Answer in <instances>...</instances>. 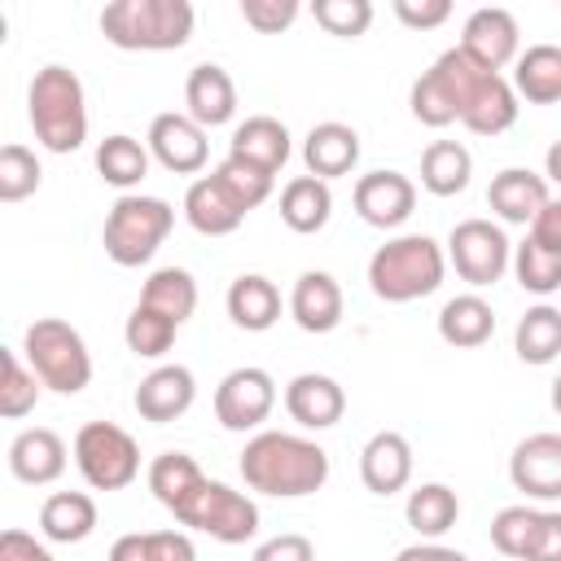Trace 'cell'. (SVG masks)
<instances>
[{
	"instance_id": "obj_1",
	"label": "cell",
	"mask_w": 561,
	"mask_h": 561,
	"mask_svg": "<svg viewBox=\"0 0 561 561\" xmlns=\"http://www.w3.org/2000/svg\"><path fill=\"white\" fill-rule=\"evenodd\" d=\"M241 478L250 491L272 500L316 495L329 482V451L285 430H259L241 451Z\"/></svg>"
},
{
	"instance_id": "obj_2",
	"label": "cell",
	"mask_w": 561,
	"mask_h": 561,
	"mask_svg": "<svg viewBox=\"0 0 561 561\" xmlns=\"http://www.w3.org/2000/svg\"><path fill=\"white\" fill-rule=\"evenodd\" d=\"M443 272H447L443 245L425 232H403V237H390L386 245L373 250L368 289L381 302H416L443 285Z\"/></svg>"
},
{
	"instance_id": "obj_3",
	"label": "cell",
	"mask_w": 561,
	"mask_h": 561,
	"mask_svg": "<svg viewBox=\"0 0 561 561\" xmlns=\"http://www.w3.org/2000/svg\"><path fill=\"white\" fill-rule=\"evenodd\" d=\"M26 114L35 127V140L48 153H75L88 140V101H83V83L70 66H44L31 79L26 92Z\"/></svg>"
},
{
	"instance_id": "obj_4",
	"label": "cell",
	"mask_w": 561,
	"mask_h": 561,
	"mask_svg": "<svg viewBox=\"0 0 561 561\" xmlns=\"http://www.w3.org/2000/svg\"><path fill=\"white\" fill-rule=\"evenodd\" d=\"M101 35L123 53H171L193 35L188 0H114L101 9Z\"/></svg>"
},
{
	"instance_id": "obj_5",
	"label": "cell",
	"mask_w": 561,
	"mask_h": 561,
	"mask_svg": "<svg viewBox=\"0 0 561 561\" xmlns=\"http://www.w3.org/2000/svg\"><path fill=\"white\" fill-rule=\"evenodd\" d=\"M22 355L53 394H79L92 381V355L83 333L57 316H39L35 324H26Z\"/></svg>"
},
{
	"instance_id": "obj_6",
	"label": "cell",
	"mask_w": 561,
	"mask_h": 561,
	"mask_svg": "<svg viewBox=\"0 0 561 561\" xmlns=\"http://www.w3.org/2000/svg\"><path fill=\"white\" fill-rule=\"evenodd\" d=\"M171 224H175L171 202L145 197V193H123L105 215L101 245L118 267H140V263H149L158 254V245L167 241Z\"/></svg>"
},
{
	"instance_id": "obj_7",
	"label": "cell",
	"mask_w": 561,
	"mask_h": 561,
	"mask_svg": "<svg viewBox=\"0 0 561 561\" xmlns=\"http://www.w3.org/2000/svg\"><path fill=\"white\" fill-rule=\"evenodd\" d=\"M75 465L92 491H123L140 473V447L123 425L88 421L75 434Z\"/></svg>"
},
{
	"instance_id": "obj_8",
	"label": "cell",
	"mask_w": 561,
	"mask_h": 561,
	"mask_svg": "<svg viewBox=\"0 0 561 561\" xmlns=\"http://www.w3.org/2000/svg\"><path fill=\"white\" fill-rule=\"evenodd\" d=\"M180 526H193L219 543H245L259 530V504L245 491H232L228 482H202L180 508H175Z\"/></svg>"
},
{
	"instance_id": "obj_9",
	"label": "cell",
	"mask_w": 561,
	"mask_h": 561,
	"mask_svg": "<svg viewBox=\"0 0 561 561\" xmlns=\"http://www.w3.org/2000/svg\"><path fill=\"white\" fill-rule=\"evenodd\" d=\"M447 259L456 267V276L473 289L495 285L508 267H513V245L504 237L500 224L491 219H460L447 237Z\"/></svg>"
},
{
	"instance_id": "obj_10",
	"label": "cell",
	"mask_w": 561,
	"mask_h": 561,
	"mask_svg": "<svg viewBox=\"0 0 561 561\" xmlns=\"http://www.w3.org/2000/svg\"><path fill=\"white\" fill-rule=\"evenodd\" d=\"M276 408V381L267 368H232L219 386H215V421L232 434L259 430Z\"/></svg>"
},
{
	"instance_id": "obj_11",
	"label": "cell",
	"mask_w": 561,
	"mask_h": 561,
	"mask_svg": "<svg viewBox=\"0 0 561 561\" xmlns=\"http://www.w3.org/2000/svg\"><path fill=\"white\" fill-rule=\"evenodd\" d=\"M460 53L473 57L482 70L500 75L508 61H517L522 53V31H517V18L500 4L491 9H473L465 18V31H460Z\"/></svg>"
},
{
	"instance_id": "obj_12",
	"label": "cell",
	"mask_w": 561,
	"mask_h": 561,
	"mask_svg": "<svg viewBox=\"0 0 561 561\" xmlns=\"http://www.w3.org/2000/svg\"><path fill=\"white\" fill-rule=\"evenodd\" d=\"M508 478L530 500H561V434H530L508 456Z\"/></svg>"
},
{
	"instance_id": "obj_13",
	"label": "cell",
	"mask_w": 561,
	"mask_h": 561,
	"mask_svg": "<svg viewBox=\"0 0 561 561\" xmlns=\"http://www.w3.org/2000/svg\"><path fill=\"white\" fill-rule=\"evenodd\" d=\"M149 153L175 171V175H197L210 158V145H206V127L193 123L188 114H158L149 123Z\"/></svg>"
},
{
	"instance_id": "obj_14",
	"label": "cell",
	"mask_w": 561,
	"mask_h": 561,
	"mask_svg": "<svg viewBox=\"0 0 561 561\" xmlns=\"http://www.w3.org/2000/svg\"><path fill=\"white\" fill-rule=\"evenodd\" d=\"M416 206V184L403 171H368L355 180V215L373 228H399Z\"/></svg>"
},
{
	"instance_id": "obj_15",
	"label": "cell",
	"mask_w": 561,
	"mask_h": 561,
	"mask_svg": "<svg viewBox=\"0 0 561 561\" xmlns=\"http://www.w3.org/2000/svg\"><path fill=\"white\" fill-rule=\"evenodd\" d=\"M193 399H197V381H193V373L184 364H158L153 373L140 377V386L131 394L136 412L145 421H153V425H167V421L184 416L193 408Z\"/></svg>"
},
{
	"instance_id": "obj_16",
	"label": "cell",
	"mask_w": 561,
	"mask_h": 561,
	"mask_svg": "<svg viewBox=\"0 0 561 561\" xmlns=\"http://www.w3.org/2000/svg\"><path fill=\"white\" fill-rule=\"evenodd\" d=\"M359 478L373 495H394L412 482V443L399 430H377L359 451Z\"/></svg>"
},
{
	"instance_id": "obj_17",
	"label": "cell",
	"mask_w": 561,
	"mask_h": 561,
	"mask_svg": "<svg viewBox=\"0 0 561 561\" xmlns=\"http://www.w3.org/2000/svg\"><path fill=\"white\" fill-rule=\"evenodd\" d=\"M548 202H552L548 180L535 175L530 167H504L500 175H491L486 206H491L504 224H535Z\"/></svg>"
},
{
	"instance_id": "obj_18",
	"label": "cell",
	"mask_w": 561,
	"mask_h": 561,
	"mask_svg": "<svg viewBox=\"0 0 561 561\" xmlns=\"http://www.w3.org/2000/svg\"><path fill=\"white\" fill-rule=\"evenodd\" d=\"M285 412L302 425V430H329L342 421L346 412V390L329 377V373H298L285 386Z\"/></svg>"
},
{
	"instance_id": "obj_19",
	"label": "cell",
	"mask_w": 561,
	"mask_h": 561,
	"mask_svg": "<svg viewBox=\"0 0 561 561\" xmlns=\"http://www.w3.org/2000/svg\"><path fill=\"white\" fill-rule=\"evenodd\" d=\"M9 473L26 486H48L66 473V443L57 430H22L13 443H9Z\"/></svg>"
},
{
	"instance_id": "obj_20",
	"label": "cell",
	"mask_w": 561,
	"mask_h": 561,
	"mask_svg": "<svg viewBox=\"0 0 561 561\" xmlns=\"http://www.w3.org/2000/svg\"><path fill=\"white\" fill-rule=\"evenodd\" d=\"M302 162H307V175L316 180H337V175H351L355 162H359V131L346 127V123H316L302 140Z\"/></svg>"
},
{
	"instance_id": "obj_21",
	"label": "cell",
	"mask_w": 561,
	"mask_h": 561,
	"mask_svg": "<svg viewBox=\"0 0 561 561\" xmlns=\"http://www.w3.org/2000/svg\"><path fill=\"white\" fill-rule=\"evenodd\" d=\"M184 105H188V118L202 123V127H219L237 114V83L224 66L215 61H202L188 70L184 79Z\"/></svg>"
},
{
	"instance_id": "obj_22",
	"label": "cell",
	"mask_w": 561,
	"mask_h": 561,
	"mask_svg": "<svg viewBox=\"0 0 561 561\" xmlns=\"http://www.w3.org/2000/svg\"><path fill=\"white\" fill-rule=\"evenodd\" d=\"M228 153L250 162V167H259V171H267V175H276L294 153L289 127L280 118H272V114H254V118L237 123V131L228 140Z\"/></svg>"
},
{
	"instance_id": "obj_23",
	"label": "cell",
	"mask_w": 561,
	"mask_h": 561,
	"mask_svg": "<svg viewBox=\"0 0 561 561\" xmlns=\"http://www.w3.org/2000/svg\"><path fill=\"white\" fill-rule=\"evenodd\" d=\"M289 316L302 333H333L342 324V285L329 272H302L289 294Z\"/></svg>"
},
{
	"instance_id": "obj_24",
	"label": "cell",
	"mask_w": 561,
	"mask_h": 561,
	"mask_svg": "<svg viewBox=\"0 0 561 561\" xmlns=\"http://www.w3.org/2000/svg\"><path fill=\"white\" fill-rule=\"evenodd\" d=\"M184 219L202 237H228V232H237L245 224V210L237 206V197L215 175H202L184 193Z\"/></svg>"
},
{
	"instance_id": "obj_25",
	"label": "cell",
	"mask_w": 561,
	"mask_h": 561,
	"mask_svg": "<svg viewBox=\"0 0 561 561\" xmlns=\"http://www.w3.org/2000/svg\"><path fill=\"white\" fill-rule=\"evenodd\" d=\"M460 123L473 136H500V131H508L517 123V92H513V83L504 75H491L486 70L473 83V92H469V101L460 110Z\"/></svg>"
},
{
	"instance_id": "obj_26",
	"label": "cell",
	"mask_w": 561,
	"mask_h": 561,
	"mask_svg": "<svg viewBox=\"0 0 561 561\" xmlns=\"http://www.w3.org/2000/svg\"><path fill=\"white\" fill-rule=\"evenodd\" d=\"M495 333V311L482 294H456L443 302L438 311V337L456 351H473L482 342H491Z\"/></svg>"
},
{
	"instance_id": "obj_27",
	"label": "cell",
	"mask_w": 561,
	"mask_h": 561,
	"mask_svg": "<svg viewBox=\"0 0 561 561\" xmlns=\"http://www.w3.org/2000/svg\"><path fill=\"white\" fill-rule=\"evenodd\" d=\"M228 316H232L237 329L263 333V329H272L280 320V289L267 276L245 272V276H237L228 285Z\"/></svg>"
},
{
	"instance_id": "obj_28",
	"label": "cell",
	"mask_w": 561,
	"mask_h": 561,
	"mask_svg": "<svg viewBox=\"0 0 561 561\" xmlns=\"http://www.w3.org/2000/svg\"><path fill=\"white\" fill-rule=\"evenodd\" d=\"M329 215H333V193H329L324 180H316V175H294V180L280 188V219H285L289 232L311 237V232H320V228L329 224Z\"/></svg>"
},
{
	"instance_id": "obj_29",
	"label": "cell",
	"mask_w": 561,
	"mask_h": 561,
	"mask_svg": "<svg viewBox=\"0 0 561 561\" xmlns=\"http://www.w3.org/2000/svg\"><path fill=\"white\" fill-rule=\"evenodd\" d=\"M39 530L53 543H83L96 530V504L83 491H53L39 504Z\"/></svg>"
},
{
	"instance_id": "obj_30",
	"label": "cell",
	"mask_w": 561,
	"mask_h": 561,
	"mask_svg": "<svg viewBox=\"0 0 561 561\" xmlns=\"http://www.w3.org/2000/svg\"><path fill=\"white\" fill-rule=\"evenodd\" d=\"M513 92L530 105L561 101V48L557 44H530L513 61Z\"/></svg>"
},
{
	"instance_id": "obj_31",
	"label": "cell",
	"mask_w": 561,
	"mask_h": 561,
	"mask_svg": "<svg viewBox=\"0 0 561 561\" xmlns=\"http://www.w3.org/2000/svg\"><path fill=\"white\" fill-rule=\"evenodd\" d=\"M473 175V153L460 140H434L421 153V188L434 197H456L469 188Z\"/></svg>"
},
{
	"instance_id": "obj_32",
	"label": "cell",
	"mask_w": 561,
	"mask_h": 561,
	"mask_svg": "<svg viewBox=\"0 0 561 561\" xmlns=\"http://www.w3.org/2000/svg\"><path fill=\"white\" fill-rule=\"evenodd\" d=\"M403 517L408 526L421 535V539H438L456 526L460 517V500L447 482H421L416 491H408V504H403Z\"/></svg>"
},
{
	"instance_id": "obj_33",
	"label": "cell",
	"mask_w": 561,
	"mask_h": 561,
	"mask_svg": "<svg viewBox=\"0 0 561 561\" xmlns=\"http://www.w3.org/2000/svg\"><path fill=\"white\" fill-rule=\"evenodd\" d=\"M140 307H149V311L184 324L193 316V307H197V280H193V272H184V267H158L145 280V289H140Z\"/></svg>"
},
{
	"instance_id": "obj_34",
	"label": "cell",
	"mask_w": 561,
	"mask_h": 561,
	"mask_svg": "<svg viewBox=\"0 0 561 561\" xmlns=\"http://www.w3.org/2000/svg\"><path fill=\"white\" fill-rule=\"evenodd\" d=\"M202 482H206V473L197 469V460H193L188 451H162V456H153V465H149V491H153V500H158L167 513H175Z\"/></svg>"
},
{
	"instance_id": "obj_35",
	"label": "cell",
	"mask_w": 561,
	"mask_h": 561,
	"mask_svg": "<svg viewBox=\"0 0 561 561\" xmlns=\"http://www.w3.org/2000/svg\"><path fill=\"white\" fill-rule=\"evenodd\" d=\"M513 351L522 364H552L561 355V311L539 302L513 329Z\"/></svg>"
},
{
	"instance_id": "obj_36",
	"label": "cell",
	"mask_w": 561,
	"mask_h": 561,
	"mask_svg": "<svg viewBox=\"0 0 561 561\" xmlns=\"http://www.w3.org/2000/svg\"><path fill=\"white\" fill-rule=\"evenodd\" d=\"M412 118L425 123V127H447V123H460V105H456V88H451V75L443 61H434L416 83H412Z\"/></svg>"
},
{
	"instance_id": "obj_37",
	"label": "cell",
	"mask_w": 561,
	"mask_h": 561,
	"mask_svg": "<svg viewBox=\"0 0 561 561\" xmlns=\"http://www.w3.org/2000/svg\"><path fill=\"white\" fill-rule=\"evenodd\" d=\"M110 561H197L184 530H131L110 543Z\"/></svg>"
},
{
	"instance_id": "obj_38",
	"label": "cell",
	"mask_w": 561,
	"mask_h": 561,
	"mask_svg": "<svg viewBox=\"0 0 561 561\" xmlns=\"http://www.w3.org/2000/svg\"><path fill=\"white\" fill-rule=\"evenodd\" d=\"M96 171L114 188H136L149 175V145H140L136 136L114 131L96 145Z\"/></svg>"
},
{
	"instance_id": "obj_39",
	"label": "cell",
	"mask_w": 561,
	"mask_h": 561,
	"mask_svg": "<svg viewBox=\"0 0 561 561\" xmlns=\"http://www.w3.org/2000/svg\"><path fill=\"white\" fill-rule=\"evenodd\" d=\"M513 276H517V285H522L526 294L548 298V294L561 289V254L548 250V245H539L535 237H526V241L513 250Z\"/></svg>"
},
{
	"instance_id": "obj_40",
	"label": "cell",
	"mask_w": 561,
	"mask_h": 561,
	"mask_svg": "<svg viewBox=\"0 0 561 561\" xmlns=\"http://www.w3.org/2000/svg\"><path fill=\"white\" fill-rule=\"evenodd\" d=\"M175 333H180L175 320H167V316H158V311H149V307H140V302L131 307V316H127V324H123L127 351H131L136 359H162V355L171 351Z\"/></svg>"
},
{
	"instance_id": "obj_41",
	"label": "cell",
	"mask_w": 561,
	"mask_h": 561,
	"mask_svg": "<svg viewBox=\"0 0 561 561\" xmlns=\"http://www.w3.org/2000/svg\"><path fill=\"white\" fill-rule=\"evenodd\" d=\"M535 530H539V508H530V504H508L491 517V543H495V552H504L513 561H526Z\"/></svg>"
},
{
	"instance_id": "obj_42",
	"label": "cell",
	"mask_w": 561,
	"mask_h": 561,
	"mask_svg": "<svg viewBox=\"0 0 561 561\" xmlns=\"http://www.w3.org/2000/svg\"><path fill=\"white\" fill-rule=\"evenodd\" d=\"M232 197H237V206L250 215L254 206H263L267 197H272V184H276V175H267V171H259V167H250V162H241V158H224L215 171H210Z\"/></svg>"
},
{
	"instance_id": "obj_43",
	"label": "cell",
	"mask_w": 561,
	"mask_h": 561,
	"mask_svg": "<svg viewBox=\"0 0 561 561\" xmlns=\"http://www.w3.org/2000/svg\"><path fill=\"white\" fill-rule=\"evenodd\" d=\"M39 377L31 373V364L18 359V351H4V377H0V416L18 421L39 403Z\"/></svg>"
},
{
	"instance_id": "obj_44",
	"label": "cell",
	"mask_w": 561,
	"mask_h": 561,
	"mask_svg": "<svg viewBox=\"0 0 561 561\" xmlns=\"http://www.w3.org/2000/svg\"><path fill=\"white\" fill-rule=\"evenodd\" d=\"M39 158L26 145H4L0 149V202H22L39 188Z\"/></svg>"
},
{
	"instance_id": "obj_45",
	"label": "cell",
	"mask_w": 561,
	"mask_h": 561,
	"mask_svg": "<svg viewBox=\"0 0 561 561\" xmlns=\"http://www.w3.org/2000/svg\"><path fill=\"white\" fill-rule=\"evenodd\" d=\"M311 18L337 39H359L373 26V4L368 0H316Z\"/></svg>"
},
{
	"instance_id": "obj_46",
	"label": "cell",
	"mask_w": 561,
	"mask_h": 561,
	"mask_svg": "<svg viewBox=\"0 0 561 561\" xmlns=\"http://www.w3.org/2000/svg\"><path fill=\"white\" fill-rule=\"evenodd\" d=\"M241 18H245V26L276 35L298 18V0H241Z\"/></svg>"
},
{
	"instance_id": "obj_47",
	"label": "cell",
	"mask_w": 561,
	"mask_h": 561,
	"mask_svg": "<svg viewBox=\"0 0 561 561\" xmlns=\"http://www.w3.org/2000/svg\"><path fill=\"white\" fill-rule=\"evenodd\" d=\"M394 18L412 31H434L451 18V0H394Z\"/></svg>"
},
{
	"instance_id": "obj_48",
	"label": "cell",
	"mask_w": 561,
	"mask_h": 561,
	"mask_svg": "<svg viewBox=\"0 0 561 561\" xmlns=\"http://www.w3.org/2000/svg\"><path fill=\"white\" fill-rule=\"evenodd\" d=\"M250 561H316V543H311L307 535L285 530V535H276V539L259 543Z\"/></svg>"
},
{
	"instance_id": "obj_49",
	"label": "cell",
	"mask_w": 561,
	"mask_h": 561,
	"mask_svg": "<svg viewBox=\"0 0 561 561\" xmlns=\"http://www.w3.org/2000/svg\"><path fill=\"white\" fill-rule=\"evenodd\" d=\"M526 561H561V513H539V530L530 539Z\"/></svg>"
},
{
	"instance_id": "obj_50",
	"label": "cell",
	"mask_w": 561,
	"mask_h": 561,
	"mask_svg": "<svg viewBox=\"0 0 561 561\" xmlns=\"http://www.w3.org/2000/svg\"><path fill=\"white\" fill-rule=\"evenodd\" d=\"M0 561H53V552L26 530H4L0 535Z\"/></svg>"
},
{
	"instance_id": "obj_51",
	"label": "cell",
	"mask_w": 561,
	"mask_h": 561,
	"mask_svg": "<svg viewBox=\"0 0 561 561\" xmlns=\"http://www.w3.org/2000/svg\"><path fill=\"white\" fill-rule=\"evenodd\" d=\"M394 561H469V557L456 548H443V543H412V548H399Z\"/></svg>"
},
{
	"instance_id": "obj_52",
	"label": "cell",
	"mask_w": 561,
	"mask_h": 561,
	"mask_svg": "<svg viewBox=\"0 0 561 561\" xmlns=\"http://www.w3.org/2000/svg\"><path fill=\"white\" fill-rule=\"evenodd\" d=\"M543 180H552L561 188V140H552L548 153H543Z\"/></svg>"
},
{
	"instance_id": "obj_53",
	"label": "cell",
	"mask_w": 561,
	"mask_h": 561,
	"mask_svg": "<svg viewBox=\"0 0 561 561\" xmlns=\"http://www.w3.org/2000/svg\"><path fill=\"white\" fill-rule=\"evenodd\" d=\"M552 412L561 416V373H557V381H552Z\"/></svg>"
}]
</instances>
